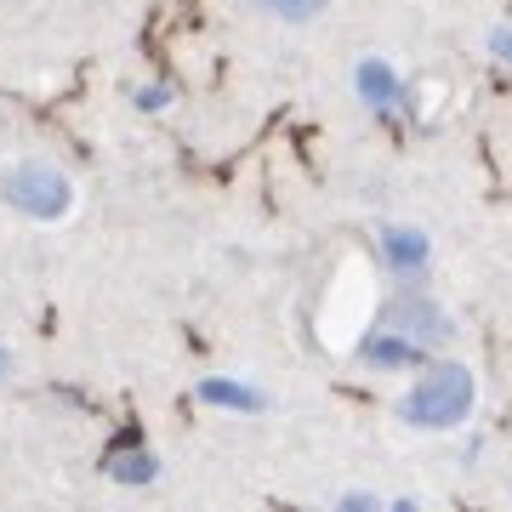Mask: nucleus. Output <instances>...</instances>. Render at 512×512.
<instances>
[{
	"mask_svg": "<svg viewBox=\"0 0 512 512\" xmlns=\"http://www.w3.org/2000/svg\"><path fill=\"white\" fill-rule=\"evenodd\" d=\"M336 507H342V512H376V507H382V495H370V490H342V495H336Z\"/></svg>",
	"mask_w": 512,
	"mask_h": 512,
	"instance_id": "11",
	"label": "nucleus"
},
{
	"mask_svg": "<svg viewBox=\"0 0 512 512\" xmlns=\"http://www.w3.org/2000/svg\"><path fill=\"white\" fill-rule=\"evenodd\" d=\"M382 325H393L399 336H410L421 353H439L450 336H456V319L433 302L427 291H416V285H404L393 302H387V313H382Z\"/></svg>",
	"mask_w": 512,
	"mask_h": 512,
	"instance_id": "3",
	"label": "nucleus"
},
{
	"mask_svg": "<svg viewBox=\"0 0 512 512\" xmlns=\"http://www.w3.org/2000/svg\"><path fill=\"white\" fill-rule=\"evenodd\" d=\"M353 92H359V103L376 109V114H399L404 109V80H399V69H393L387 57H359Z\"/></svg>",
	"mask_w": 512,
	"mask_h": 512,
	"instance_id": "5",
	"label": "nucleus"
},
{
	"mask_svg": "<svg viewBox=\"0 0 512 512\" xmlns=\"http://www.w3.org/2000/svg\"><path fill=\"white\" fill-rule=\"evenodd\" d=\"M473 404H478L473 370L456 365V359H433L416 382L404 387L399 421L404 427H416V433H456V427H467Z\"/></svg>",
	"mask_w": 512,
	"mask_h": 512,
	"instance_id": "1",
	"label": "nucleus"
},
{
	"mask_svg": "<svg viewBox=\"0 0 512 512\" xmlns=\"http://www.w3.org/2000/svg\"><path fill=\"white\" fill-rule=\"evenodd\" d=\"M359 359H365L370 370H410V365H427V353L410 342V336H399L393 325H376L359 336Z\"/></svg>",
	"mask_w": 512,
	"mask_h": 512,
	"instance_id": "7",
	"label": "nucleus"
},
{
	"mask_svg": "<svg viewBox=\"0 0 512 512\" xmlns=\"http://www.w3.org/2000/svg\"><path fill=\"white\" fill-rule=\"evenodd\" d=\"M0 200L35 222H63L74 211V177L52 160H18L0 171Z\"/></svg>",
	"mask_w": 512,
	"mask_h": 512,
	"instance_id": "2",
	"label": "nucleus"
},
{
	"mask_svg": "<svg viewBox=\"0 0 512 512\" xmlns=\"http://www.w3.org/2000/svg\"><path fill=\"white\" fill-rule=\"evenodd\" d=\"M490 57H495V63H507V69H512V23H501V29H495V35H490Z\"/></svg>",
	"mask_w": 512,
	"mask_h": 512,
	"instance_id": "12",
	"label": "nucleus"
},
{
	"mask_svg": "<svg viewBox=\"0 0 512 512\" xmlns=\"http://www.w3.org/2000/svg\"><path fill=\"white\" fill-rule=\"evenodd\" d=\"M245 6H251V12H268V18H279V23H313L330 0H245Z\"/></svg>",
	"mask_w": 512,
	"mask_h": 512,
	"instance_id": "9",
	"label": "nucleus"
},
{
	"mask_svg": "<svg viewBox=\"0 0 512 512\" xmlns=\"http://www.w3.org/2000/svg\"><path fill=\"white\" fill-rule=\"evenodd\" d=\"M194 399L211 404V410H228V416H262L268 410V393L251 387L245 376H200L194 382Z\"/></svg>",
	"mask_w": 512,
	"mask_h": 512,
	"instance_id": "6",
	"label": "nucleus"
},
{
	"mask_svg": "<svg viewBox=\"0 0 512 512\" xmlns=\"http://www.w3.org/2000/svg\"><path fill=\"white\" fill-rule=\"evenodd\" d=\"M131 103H137L143 114H165V109H171V86H165V80H148V86L131 92Z\"/></svg>",
	"mask_w": 512,
	"mask_h": 512,
	"instance_id": "10",
	"label": "nucleus"
},
{
	"mask_svg": "<svg viewBox=\"0 0 512 512\" xmlns=\"http://www.w3.org/2000/svg\"><path fill=\"white\" fill-rule=\"evenodd\" d=\"M382 262L393 279H421L427 274V262H433V239L421 234V228H410V222H393V228H382Z\"/></svg>",
	"mask_w": 512,
	"mask_h": 512,
	"instance_id": "4",
	"label": "nucleus"
},
{
	"mask_svg": "<svg viewBox=\"0 0 512 512\" xmlns=\"http://www.w3.org/2000/svg\"><path fill=\"white\" fill-rule=\"evenodd\" d=\"M103 478L109 484H126V490H148L154 478H160V456L148 450V444H120L103 456Z\"/></svg>",
	"mask_w": 512,
	"mask_h": 512,
	"instance_id": "8",
	"label": "nucleus"
},
{
	"mask_svg": "<svg viewBox=\"0 0 512 512\" xmlns=\"http://www.w3.org/2000/svg\"><path fill=\"white\" fill-rule=\"evenodd\" d=\"M6 376H12V353L0 348V382H6Z\"/></svg>",
	"mask_w": 512,
	"mask_h": 512,
	"instance_id": "13",
	"label": "nucleus"
}]
</instances>
